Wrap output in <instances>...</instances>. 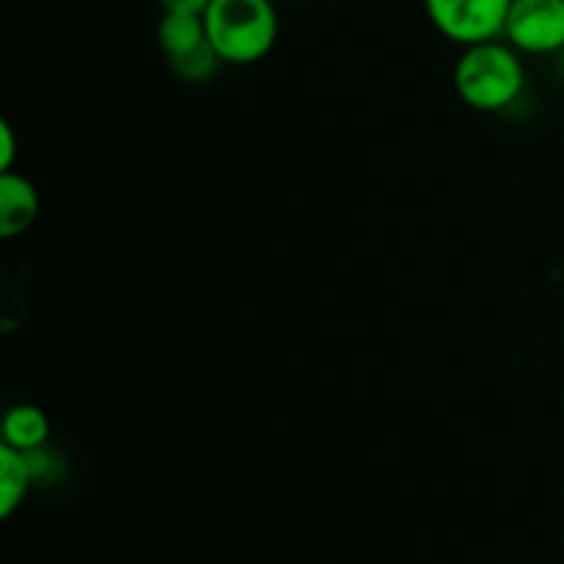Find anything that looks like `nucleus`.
<instances>
[{
	"instance_id": "nucleus-11",
	"label": "nucleus",
	"mask_w": 564,
	"mask_h": 564,
	"mask_svg": "<svg viewBox=\"0 0 564 564\" xmlns=\"http://www.w3.org/2000/svg\"><path fill=\"white\" fill-rule=\"evenodd\" d=\"M163 11H176V14H202L209 9L213 0H158Z\"/></svg>"
},
{
	"instance_id": "nucleus-10",
	"label": "nucleus",
	"mask_w": 564,
	"mask_h": 564,
	"mask_svg": "<svg viewBox=\"0 0 564 564\" xmlns=\"http://www.w3.org/2000/svg\"><path fill=\"white\" fill-rule=\"evenodd\" d=\"M14 154H17V141H14V130L11 124H0V171H11L14 165Z\"/></svg>"
},
{
	"instance_id": "nucleus-2",
	"label": "nucleus",
	"mask_w": 564,
	"mask_h": 564,
	"mask_svg": "<svg viewBox=\"0 0 564 564\" xmlns=\"http://www.w3.org/2000/svg\"><path fill=\"white\" fill-rule=\"evenodd\" d=\"M207 39L224 64H257L279 39L273 0H213L204 11Z\"/></svg>"
},
{
	"instance_id": "nucleus-6",
	"label": "nucleus",
	"mask_w": 564,
	"mask_h": 564,
	"mask_svg": "<svg viewBox=\"0 0 564 564\" xmlns=\"http://www.w3.org/2000/svg\"><path fill=\"white\" fill-rule=\"evenodd\" d=\"M158 42L165 58L180 61L185 55L196 53L198 47L209 42L207 25L202 14H176V11H163L158 22Z\"/></svg>"
},
{
	"instance_id": "nucleus-12",
	"label": "nucleus",
	"mask_w": 564,
	"mask_h": 564,
	"mask_svg": "<svg viewBox=\"0 0 564 564\" xmlns=\"http://www.w3.org/2000/svg\"><path fill=\"white\" fill-rule=\"evenodd\" d=\"M273 3H284V0H273Z\"/></svg>"
},
{
	"instance_id": "nucleus-7",
	"label": "nucleus",
	"mask_w": 564,
	"mask_h": 564,
	"mask_svg": "<svg viewBox=\"0 0 564 564\" xmlns=\"http://www.w3.org/2000/svg\"><path fill=\"white\" fill-rule=\"evenodd\" d=\"M3 444L17 452H36L47 444L50 438V419L42 408L36 405H17L6 411L3 424H0Z\"/></svg>"
},
{
	"instance_id": "nucleus-3",
	"label": "nucleus",
	"mask_w": 564,
	"mask_h": 564,
	"mask_svg": "<svg viewBox=\"0 0 564 564\" xmlns=\"http://www.w3.org/2000/svg\"><path fill=\"white\" fill-rule=\"evenodd\" d=\"M512 0H424L430 22L460 47L505 39Z\"/></svg>"
},
{
	"instance_id": "nucleus-9",
	"label": "nucleus",
	"mask_w": 564,
	"mask_h": 564,
	"mask_svg": "<svg viewBox=\"0 0 564 564\" xmlns=\"http://www.w3.org/2000/svg\"><path fill=\"white\" fill-rule=\"evenodd\" d=\"M220 64H224V61H220V55L215 53L213 44L207 42L204 47H198L196 53L185 55V58H180V61H171V69H174L182 80L202 83V80H207V77H213L215 69H218Z\"/></svg>"
},
{
	"instance_id": "nucleus-5",
	"label": "nucleus",
	"mask_w": 564,
	"mask_h": 564,
	"mask_svg": "<svg viewBox=\"0 0 564 564\" xmlns=\"http://www.w3.org/2000/svg\"><path fill=\"white\" fill-rule=\"evenodd\" d=\"M39 213V193L22 174L6 171L0 174V235L14 240L31 229Z\"/></svg>"
},
{
	"instance_id": "nucleus-8",
	"label": "nucleus",
	"mask_w": 564,
	"mask_h": 564,
	"mask_svg": "<svg viewBox=\"0 0 564 564\" xmlns=\"http://www.w3.org/2000/svg\"><path fill=\"white\" fill-rule=\"evenodd\" d=\"M33 482H36V477H33L31 460H28L25 452L0 444V516H14Z\"/></svg>"
},
{
	"instance_id": "nucleus-4",
	"label": "nucleus",
	"mask_w": 564,
	"mask_h": 564,
	"mask_svg": "<svg viewBox=\"0 0 564 564\" xmlns=\"http://www.w3.org/2000/svg\"><path fill=\"white\" fill-rule=\"evenodd\" d=\"M505 39L518 53H564V0H512Z\"/></svg>"
},
{
	"instance_id": "nucleus-1",
	"label": "nucleus",
	"mask_w": 564,
	"mask_h": 564,
	"mask_svg": "<svg viewBox=\"0 0 564 564\" xmlns=\"http://www.w3.org/2000/svg\"><path fill=\"white\" fill-rule=\"evenodd\" d=\"M455 91L468 108L482 113H499L521 97L527 86V69L510 42H482L463 47L455 64Z\"/></svg>"
}]
</instances>
